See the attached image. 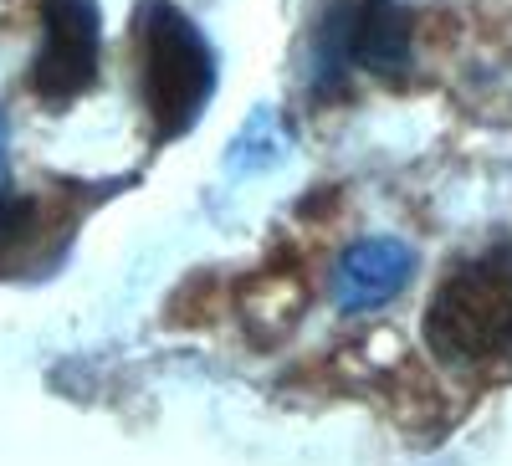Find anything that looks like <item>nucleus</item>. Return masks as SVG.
<instances>
[{"mask_svg": "<svg viewBox=\"0 0 512 466\" xmlns=\"http://www.w3.org/2000/svg\"><path fill=\"white\" fill-rule=\"evenodd\" d=\"M103 52V11L98 0H41V52H36V93L47 103H72L93 88Z\"/></svg>", "mask_w": 512, "mask_h": 466, "instance_id": "obj_4", "label": "nucleus"}, {"mask_svg": "<svg viewBox=\"0 0 512 466\" xmlns=\"http://www.w3.org/2000/svg\"><path fill=\"white\" fill-rule=\"evenodd\" d=\"M425 344L451 369L492 364L512 349V246L461 262L425 308Z\"/></svg>", "mask_w": 512, "mask_h": 466, "instance_id": "obj_1", "label": "nucleus"}, {"mask_svg": "<svg viewBox=\"0 0 512 466\" xmlns=\"http://www.w3.org/2000/svg\"><path fill=\"white\" fill-rule=\"evenodd\" d=\"M0 185H6V113H0Z\"/></svg>", "mask_w": 512, "mask_h": 466, "instance_id": "obj_7", "label": "nucleus"}, {"mask_svg": "<svg viewBox=\"0 0 512 466\" xmlns=\"http://www.w3.org/2000/svg\"><path fill=\"white\" fill-rule=\"evenodd\" d=\"M26 221H31V205L26 200H0V241L26 236Z\"/></svg>", "mask_w": 512, "mask_h": 466, "instance_id": "obj_6", "label": "nucleus"}, {"mask_svg": "<svg viewBox=\"0 0 512 466\" xmlns=\"http://www.w3.org/2000/svg\"><path fill=\"white\" fill-rule=\"evenodd\" d=\"M364 67L374 77L400 82L410 72V11L400 0H344L318 31V72L333 77Z\"/></svg>", "mask_w": 512, "mask_h": 466, "instance_id": "obj_3", "label": "nucleus"}, {"mask_svg": "<svg viewBox=\"0 0 512 466\" xmlns=\"http://www.w3.org/2000/svg\"><path fill=\"white\" fill-rule=\"evenodd\" d=\"M139 47H144V103L154 113V134L175 139L216 93V52L200 36V26L169 0L144 6Z\"/></svg>", "mask_w": 512, "mask_h": 466, "instance_id": "obj_2", "label": "nucleus"}, {"mask_svg": "<svg viewBox=\"0 0 512 466\" xmlns=\"http://www.w3.org/2000/svg\"><path fill=\"white\" fill-rule=\"evenodd\" d=\"M415 272V251L395 236H364L354 241L333 272V298L344 313H369L384 308L390 298H400L405 282Z\"/></svg>", "mask_w": 512, "mask_h": 466, "instance_id": "obj_5", "label": "nucleus"}]
</instances>
